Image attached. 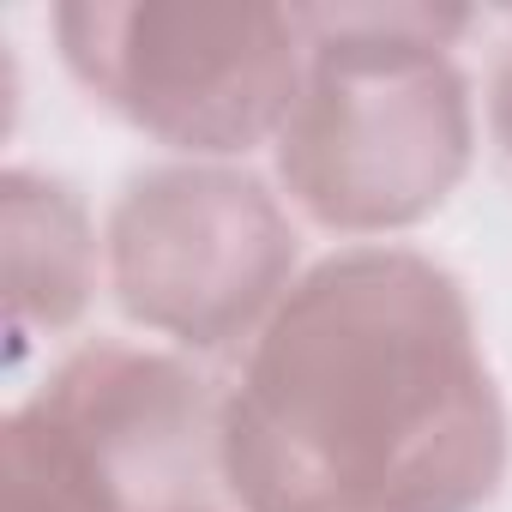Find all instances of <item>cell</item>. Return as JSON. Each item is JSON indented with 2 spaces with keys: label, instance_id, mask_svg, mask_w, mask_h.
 Segmentation results:
<instances>
[{
  "label": "cell",
  "instance_id": "obj_4",
  "mask_svg": "<svg viewBox=\"0 0 512 512\" xmlns=\"http://www.w3.org/2000/svg\"><path fill=\"white\" fill-rule=\"evenodd\" d=\"M73 79L127 127L175 151H253L302 97V31L278 7L73 0L55 13Z\"/></svg>",
  "mask_w": 512,
  "mask_h": 512
},
{
  "label": "cell",
  "instance_id": "obj_1",
  "mask_svg": "<svg viewBox=\"0 0 512 512\" xmlns=\"http://www.w3.org/2000/svg\"><path fill=\"white\" fill-rule=\"evenodd\" d=\"M506 476V410L452 272L404 247L314 266L223 404L247 512H476Z\"/></svg>",
  "mask_w": 512,
  "mask_h": 512
},
{
  "label": "cell",
  "instance_id": "obj_5",
  "mask_svg": "<svg viewBox=\"0 0 512 512\" xmlns=\"http://www.w3.org/2000/svg\"><path fill=\"white\" fill-rule=\"evenodd\" d=\"M290 272L296 229L241 169H145L109 211V278L127 320L193 350H217L278 314Z\"/></svg>",
  "mask_w": 512,
  "mask_h": 512
},
{
  "label": "cell",
  "instance_id": "obj_6",
  "mask_svg": "<svg viewBox=\"0 0 512 512\" xmlns=\"http://www.w3.org/2000/svg\"><path fill=\"white\" fill-rule=\"evenodd\" d=\"M91 302V223L85 205L43 175H7V308L13 338L31 326H73Z\"/></svg>",
  "mask_w": 512,
  "mask_h": 512
},
{
  "label": "cell",
  "instance_id": "obj_3",
  "mask_svg": "<svg viewBox=\"0 0 512 512\" xmlns=\"http://www.w3.org/2000/svg\"><path fill=\"white\" fill-rule=\"evenodd\" d=\"M223 470V410L193 368L127 344L67 356L7 416V512L205 506Z\"/></svg>",
  "mask_w": 512,
  "mask_h": 512
},
{
  "label": "cell",
  "instance_id": "obj_8",
  "mask_svg": "<svg viewBox=\"0 0 512 512\" xmlns=\"http://www.w3.org/2000/svg\"><path fill=\"white\" fill-rule=\"evenodd\" d=\"M169 512H211V506H169Z\"/></svg>",
  "mask_w": 512,
  "mask_h": 512
},
{
  "label": "cell",
  "instance_id": "obj_2",
  "mask_svg": "<svg viewBox=\"0 0 512 512\" xmlns=\"http://www.w3.org/2000/svg\"><path fill=\"white\" fill-rule=\"evenodd\" d=\"M470 13L296 7L308 79L278 127L290 199L350 235L422 223L470 169V85L446 43Z\"/></svg>",
  "mask_w": 512,
  "mask_h": 512
},
{
  "label": "cell",
  "instance_id": "obj_7",
  "mask_svg": "<svg viewBox=\"0 0 512 512\" xmlns=\"http://www.w3.org/2000/svg\"><path fill=\"white\" fill-rule=\"evenodd\" d=\"M488 115H494V139H500V151L512 157V49H506L500 73H494V97H488Z\"/></svg>",
  "mask_w": 512,
  "mask_h": 512
}]
</instances>
